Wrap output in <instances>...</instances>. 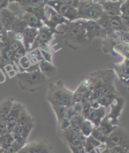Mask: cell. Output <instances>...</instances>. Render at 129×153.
I'll use <instances>...</instances> for the list:
<instances>
[{"label":"cell","instance_id":"cell-2","mask_svg":"<svg viewBox=\"0 0 129 153\" xmlns=\"http://www.w3.org/2000/svg\"><path fill=\"white\" fill-rule=\"evenodd\" d=\"M73 93L67 89L62 81L50 85L47 99L54 111L57 121L64 119L67 110L73 106Z\"/></svg>","mask_w":129,"mask_h":153},{"label":"cell","instance_id":"cell-41","mask_svg":"<svg viewBox=\"0 0 129 153\" xmlns=\"http://www.w3.org/2000/svg\"><path fill=\"white\" fill-rule=\"evenodd\" d=\"M1 30H0V34H1Z\"/></svg>","mask_w":129,"mask_h":153},{"label":"cell","instance_id":"cell-14","mask_svg":"<svg viewBox=\"0 0 129 153\" xmlns=\"http://www.w3.org/2000/svg\"><path fill=\"white\" fill-rule=\"evenodd\" d=\"M62 136L68 146L83 145L86 139L80 132L74 130L71 128L62 131Z\"/></svg>","mask_w":129,"mask_h":153},{"label":"cell","instance_id":"cell-28","mask_svg":"<svg viewBox=\"0 0 129 153\" xmlns=\"http://www.w3.org/2000/svg\"><path fill=\"white\" fill-rule=\"evenodd\" d=\"M15 141L12 134L7 132L3 135L0 136V148L5 149L10 146Z\"/></svg>","mask_w":129,"mask_h":153},{"label":"cell","instance_id":"cell-13","mask_svg":"<svg viewBox=\"0 0 129 153\" xmlns=\"http://www.w3.org/2000/svg\"><path fill=\"white\" fill-rule=\"evenodd\" d=\"M125 105V100L123 98L117 97L115 101L110 107H111L110 112L108 115H106L107 118L115 126H119V119L124 108Z\"/></svg>","mask_w":129,"mask_h":153},{"label":"cell","instance_id":"cell-38","mask_svg":"<svg viewBox=\"0 0 129 153\" xmlns=\"http://www.w3.org/2000/svg\"><path fill=\"white\" fill-rule=\"evenodd\" d=\"M10 3V1L7 0H0V10L7 8Z\"/></svg>","mask_w":129,"mask_h":153},{"label":"cell","instance_id":"cell-8","mask_svg":"<svg viewBox=\"0 0 129 153\" xmlns=\"http://www.w3.org/2000/svg\"><path fill=\"white\" fill-rule=\"evenodd\" d=\"M18 153H54V148L49 141L37 140L27 143Z\"/></svg>","mask_w":129,"mask_h":153},{"label":"cell","instance_id":"cell-27","mask_svg":"<svg viewBox=\"0 0 129 153\" xmlns=\"http://www.w3.org/2000/svg\"><path fill=\"white\" fill-rule=\"evenodd\" d=\"M93 128L94 126L91 122L85 119L82 120L79 123V131L85 137L91 136Z\"/></svg>","mask_w":129,"mask_h":153},{"label":"cell","instance_id":"cell-36","mask_svg":"<svg viewBox=\"0 0 129 153\" xmlns=\"http://www.w3.org/2000/svg\"><path fill=\"white\" fill-rule=\"evenodd\" d=\"M69 148L71 151L72 153H86L83 145L71 146L69 145Z\"/></svg>","mask_w":129,"mask_h":153},{"label":"cell","instance_id":"cell-25","mask_svg":"<svg viewBox=\"0 0 129 153\" xmlns=\"http://www.w3.org/2000/svg\"><path fill=\"white\" fill-rule=\"evenodd\" d=\"M116 127L117 126H115L113 123H111V122L105 116L96 128L105 136L108 137Z\"/></svg>","mask_w":129,"mask_h":153},{"label":"cell","instance_id":"cell-35","mask_svg":"<svg viewBox=\"0 0 129 153\" xmlns=\"http://www.w3.org/2000/svg\"><path fill=\"white\" fill-rule=\"evenodd\" d=\"M120 15H129V1H123L120 8Z\"/></svg>","mask_w":129,"mask_h":153},{"label":"cell","instance_id":"cell-22","mask_svg":"<svg viewBox=\"0 0 129 153\" xmlns=\"http://www.w3.org/2000/svg\"><path fill=\"white\" fill-rule=\"evenodd\" d=\"M128 68H129V62L128 59H125L124 61L119 63L115 66V70L116 73L119 74V78L124 83L128 84Z\"/></svg>","mask_w":129,"mask_h":153},{"label":"cell","instance_id":"cell-1","mask_svg":"<svg viewBox=\"0 0 129 153\" xmlns=\"http://www.w3.org/2000/svg\"><path fill=\"white\" fill-rule=\"evenodd\" d=\"M88 79L92 91L91 102L102 97H118L119 96L115 86L113 69H105L95 71L90 74Z\"/></svg>","mask_w":129,"mask_h":153},{"label":"cell","instance_id":"cell-29","mask_svg":"<svg viewBox=\"0 0 129 153\" xmlns=\"http://www.w3.org/2000/svg\"><path fill=\"white\" fill-rule=\"evenodd\" d=\"M27 51L23 46V44H21V45L19 47V48L15 51L13 54V61L16 62V64L19 63V60L23 57L25 56Z\"/></svg>","mask_w":129,"mask_h":153},{"label":"cell","instance_id":"cell-9","mask_svg":"<svg viewBox=\"0 0 129 153\" xmlns=\"http://www.w3.org/2000/svg\"><path fill=\"white\" fill-rule=\"evenodd\" d=\"M86 32L87 42L98 38H105L108 32L103 29L96 21L80 20Z\"/></svg>","mask_w":129,"mask_h":153},{"label":"cell","instance_id":"cell-5","mask_svg":"<svg viewBox=\"0 0 129 153\" xmlns=\"http://www.w3.org/2000/svg\"><path fill=\"white\" fill-rule=\"evenodd\" d=\"M78 11V19L97 21L103 13V10L99 1H79Z\"/></svg>","mask_w":129,"mask_h":153},{"label":"cell","instance_id":"cell-30","mask_svg":"<svg viewBox=\"0 0 129 153\" xmlns=\"http://www.w3.org/2000/svg\"><path fill=\"white\" fill-rule=\"evenodd\" d=\"M91 136L102 144H104L105 143V141H106L107 138V136H105V135H103L102 132H99L96 128L95 127L93 129Z\"/></svg>","mask_w":129,"mask_h":153},{"label":"cell","instance_id":"cell-17","mask_svg":"<svg viewBox=\"0 0 129 153\" xmlns=\"http://www.w3.org/2000/svg\"><path fill=\"white\" fill-rule=\"evenodd\" d=\"M103 12L110 16H120V8L122 1H99Z\"/></svg>","mask_w":129,"mask_h":153},{"label":"cell","instance_id":"cell-12","mask_svg":"<svg viewBox=\"0 0 129 153\" xmlns=\"http://www.w3.org/2000/svg\"><path fill=\"white\" fill-rule=\"evenodd\" d=\"M34 127L35 123L25 126H15L11 134L16 142L23 147L27 143V139Z\"/></svg>","mask_w":129,"mask_h":153},{"label":"cell","instance_id":"cell-24","mask_svg":"<svg viewBox=\"0 0 129 153\" xmlns=\"http://www.w3.org/2000/svg\"><path fill=\"white\" fill-rule=\"evenodd\" d=\"M35 120L27 110L23 107L20 111L19 119L17 120L15 126H25L31 123H34Z\"/></svg>","mask_w":129,"mask_h":153},{"label":"cell","instance_id":"cell-15","mask_svg":"<svg viewBox=\"0 0 129 153\" xmlns=\"http://www.w3.org/2000/svg\"><path fill=\"white\" fill-rule=\"evenodd\" d=\"M16 17L15 11L10 9L6 8L0 10V23L2 28L7 32L11 31Z\"/></svg>","mask_w":129,"mask_h":153},{"label":"cell","instance_id":"cell-3","mask_svg":"<svg viewBox=\"0 0 129 153\" xmlns=\"http://www.w3.org/2000/svg\"><path fill=\"white\" fill-rule=\"evenodd\" d=\"M59 27L61 28L59 30H57V33L64 35L70 48H78L85 42H87L85 30L80 20L69 22Z\"/></svg>","mask_w":129,"mask_h":153},{"label":"cell","instance_id":"cell-33","mask_svg":"<svg viewBox=\"0 0 129 153\" xmlns=\"http://www.w3.org/2000/svg\"><path fill=\"white\" fill-rule=\"evenodd\" d=\"M115 48L117 50H119V52H120V54H123L124 56H125V54H126L125 56L128 57V43L124 42V43H122L120 44H117L115 46Z\"/></svg>","mask_w":129,"mask_h":153},{"label":"cell","instance_id":"cell-4","mask_svg":"<svg viewBox=\"0 0 129 153\" xmlns=\"http://www.w3.org/2000/svg\"><path fill=\"white\" fill-rule=\"evenodd\" d=\"M16 76L21 89L29 92L42 89L47 81L39 69L17 73Z\"/></svg>","mask_w":129,"mask_h":153},{"label":"cell","instance_id":"cell-39","mask_svg":"<svg viewBox=\"0 0 129 153\" xmlns=\"http://www.w3.org/2000/svg\"><path fill=\"white\" fill-rule=\"evenodd\" d=\"M0 153H3V149L0 148Z\"/></svg>","mask_w":129,"mask_h":153},{"label":"cell","instance_id":"cell-40","mask_svg":"<svg viewBox=\"0 0 129 153\" xmlns=\"http://www.w3.org/2000/svg\"><path fill=\"white\" fill-rule=\"evenodd\" d=\"M2 29H3V28H2L1 26V25H0V30H2Z\"/></svg>","mask_w":129,"mask_h":153},{"label":"cell","instance_id":"cell-32","mask_svg":"<svg viewBox=\"0 0 129 153\" xmlns=\"http://www.w3.org/2000/svg\"><path fill=\"white\" fill-rule=\"evenodd\" d=\"M101 153H128L129 148H122V147H115L110 149L101 150Z\"/></svg>","mask_w":129,"mask_h":153},{"label":"cell","instance_id":"cell-11","mask_svg":"<svg viewBox=\"0 0 129 153\" xmlns=\"http://www.w3.org/2000/svg\"><path fill=\"white\" fill-rule=\"evenodd\" d=\"M45 13L46 16V20L44 22V25L56 32V29L57 28L58 26L66 24V23L69 22L60 14H59L53 8H52L47 4L45 7Z\"/></svg>","mask_w":129,"mask_h":153},{"label":"cell","instance_id":"cell-31","mask_svg":"<svg viewBox=\"0 0 129 153\" xmlns=\"http://www.w3.org/2000/svg\"><path fill=\"white\" fill-rule=\"evenodd\" d=\"M22 148V146L15 140L8 148L3 150V153H18Z\"/></svg>","mask_w":129,"mask_h":153},{"label":"cell","instance_id":"cell-34","mask_svg":"<svg viewBox=\"0 0 129 153\" xmlns=\"http://www.w3.org/2000/svg\"><path fill=\"white\" fill-rule=\"evenodd\" d=\"M81 103H82L81 115L83 116V117L85 119H86V117L87 115H88L90 109L91 108V103L90 102H86Z\"/></svg>","mask_w":129,"mask_h":153},{"label":"cell","instance_id":"cell-10","mask_svg":"<svg viewBox=\"0 0 129 153\" xmlns=\"http://www.w3.org/2000/svg\"><path fill=\"white\" fill-rule=\"evenodd\" d=\"M55 33L57 32L45 25L39 29L36 40L32 46L31 51L37 49L39 48L46 50L47 44L50 42Z\"/></svg>","mask_w":129,"mask_h":153},{"label":"cell","instance_id":"cell-6","mask_svg":"<svg viewBox=\"0 0 129 153\" xmlns=\"http://www.w3.org/2000/svg\"><path fill=\"white\" fill-rule=\"evenodd\" d=\"M101 150L110 149L115 147L129 148V134L126 129L117 126L107 137L105 143Z\"/></svg>","mask_w":129,"mask_h":153},{"label":"cell","instance_id":"cell-18","mask_svg":"<svg viewBox=\"0 0 129 153\" xmlns=\"http://www.w3.org/2000/svg\"><path fill=\"white\" fill-rule=\"evenodd\" d=\"M106 114V108L102 106L96 108H91L86 117V120L91 122L94 127L96 128L107 115Z\"/></svg>","mask_w":129,"mask_h":153},{"label":"cell","instance_id":"cell-37","mask_svg":"<svg viewBox=\"0 0 129 153\" xmlns=\"http://www.w3.org/2000/svg\"><path fill=\"white\" fill-rule=\"evenodd\" d=\"M7 132H8L7 130V123H6L5 122H3L0 119V136H1V135H3Z\"/></svg>","mask_w":129,"mask_h":153},{"label":"cell","instance_id":"cell-20","mask_svg":"<svg viewBox=\"0 0 129 153\" xmlns=\"http://www.w3.org/2000/svg\"><path fill=\"white\" fill-rule=\"evenodd\" d=\"M39 69L47 79L54 77L57 73V69L53 64L44 59L39 62Z\"/></svg>","mask_w":129,"mask_h":153},{"label":"cell","instance_id":"cell-7","mask_svg":"<svg viewBox=\"0 0 129 153\" xmlns=\"http://www.w3.org/2000/svg\"><path fill=\"white\" fill-rule=\"evenodd\" d=\"M46 4L53 8L68 22L78 20V9L71 7L64 1H47Z\"/></svg>","mask_w":129,"mask_h":153},{"label":"cell","instance_id":"cell-26","mask_svg":"<svg viewBox=\"0 0 129 153\" xmlns=\"http://www.w3.org/2000/svg\"><path fill=\"white\" fill-rule=\"evenodd\" d=\"M27 28L28 25L26 22L19 16L16 18L12 27H11V31L13 32L15 34H22L23 32Z\"/></svg>","mask_w":129,"mask_h":153},{"label":"cell","instance_id":"cell-23","mask_svg":"<svg viewBox=\"0 0 129 153\" xmlns=\"http://www.w3.org/2000/svg\"><path fill=\"white\" fill-rule=\"evenodd\" d=\"M13 103L14 99L10 98L5 100L0 103V119L2 121L5 122L7 121Z\"/></svg>","mask_w":129,"mask_h":153},{"label":"cell","instance_id":"cell-21","mask_svg":"<svg viewBox=\"0 0 129 153\" xmlns=\"http://www.w3.org/2000/svg\"><path fill=\"white\" fill-rule=\"evenodd\" d=\"M20 17L26 22L28 27L29 28H36L39 30V29L42 28L44 26V22L42 20H40L37 16L32 13L22 12Z\"/></svg>","mask_w":129,"mask_h":153},{"label":"cell","instance_id":"cell-16","mask_svg":"<svg viewBox=\"0 0 129 153\" xmlns=\"http://www.w3.org/2000/svg\"><path fill=\"white\" fill-rule=\"evenodd\" d=\"M23 106L22 104L19 102H14L13 107L11 108V110L10 111V113L8 117V119L6 121V123H7V130L8 132L11 133V131H13L14 128L16 123L17 122V120L19 119V115L20 114V111L23 108Z\"/></svg>","mask_w":129,"mask_h":153},{"label":"cell","instance_id":"cell-19","mask_svg":"<svg viewBox=\"0 0 129 153\" xmlns=\"http://www.w3.org/2000/svg\"><path fill=\"white\" fill-rule=\"evenodd\" d=\"M38 30L36 28L28 27L22 33L23 46L27 52H30L32 46L37 35Z\"/></svg>","mask_w":129,"mask_h":153}]
</instances>
